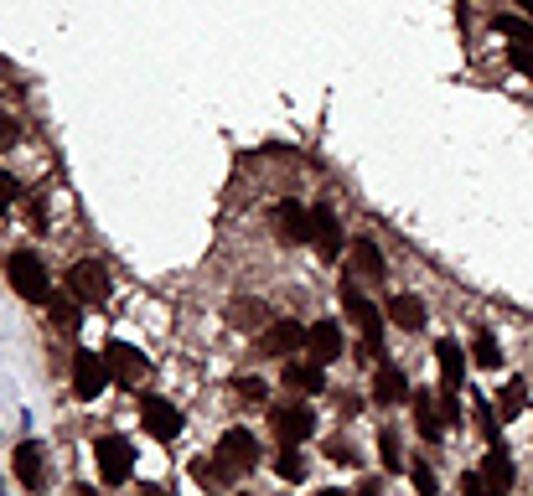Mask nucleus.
I'll use <instances>...</instances> for the list:
<instances>
[{
  "instance_id": "nucleus-1",
  "label": "nucleus",
  "mask_w": 533,
  "mask_h": 496,
  "mask_svg": "<svg viewBox=\"0 0 533 496\" xmlns=\"http://www.w3.org/2000/svg\"><path fill=\"white\" fill-rule=\"evenodd\" d=\"M6 279H11V290H16L21 300H32V305H47V300H52L47 264H42V254H32V248H16V254L6 259Z\"/></svg>"
},
{
  "instance_id": "nucleus-2",
  "label": "nucleus",
  "mask_w": 533,
  "mask_h": 496,
  "mask_svg": "<svg viewBox=\"0 0 533 496\" xmlns=\"http://www.w3.org/2000/svg\"><path fill=\"white\" fill-rule=\"evenodd\" d=\"M94 460H99V476L109 486H125L130 471H135V450L130 440H120V434H104V440H94Z\"/></svg>"
},
{
  "instance_id": "nucleus-3",
  "label": "nucleus",
  "mask_w": 533,
  "mask_h": 496,
  "mask_svg": "<svg viewBox=\"0 0 533 496\" xmlns=\"http://www.w3.org/2000/svg\"><path fill=\"white\" fill-rule=\"evenodd\" d=\"M104 357H109V372H114V383H120V388H135V383L151 378V357L135 352L130 341H109Z\"/></svg>"
},
{
  "instance_id": "nucleus-4",
  "label": "nucleus",
  "mask_w": 533,
  "mask_h": 496,
  "mask_svg": "<svg viewBox=\"0 0 533 496\" xmlns=\"http://www.w3.org/2000/svg\"><path fill=\"white\" fill-rule=\"evenodd\" d=\"M109 383H114V372H109V357H104V352H78V357H73V393H78V398H99Z\"/></svg>"
},
{
  "instance_id": "nucleus-5",
  "label": "nucleus",
  "mask_w": 533,
  "mask_h": 496,
  "mask_svg": "<svg viewBox=\"0 0 533 496\" xmlns=\"http://www.w3.org/2000/svg\"><path fill=\"white\" fill-rule=\"evenodd\" d=\"M342 310H347V321L363 331L368 352H378V341H383V310H378L363 290H342Z\"/></svg>"
},
{
  "instance_id": "nucleus-6",
  "label": "nucleus",
  "mask_w": 533,
  "mask_h": 496,
  "mask_svg": "<svg viewBox=\"0 0 533 496\" xmlns=\"http://www.w3.org/2000/svg\"><path fill=\"white\" fill-rule=\"evenodd\" d=\"M68 290H73L83 305H104V300H109V269L94 264V259H78V264L68 269Z\"/></svg>"
},
{
  "instance_id": "nucleus-7",
  "label": "nucleus",
  "mask_w": 533,
  "mask_h": 496,
  "mask_svg": "<svg viewBox=\"0 0 533 496\" xmlns=\"http://www.w3.org/2000/svg\"><path fill=\"white\" fill-rule=\"evenodd\" d=\"M218 460L228 465L233 476H249L254 465H259V440H254L249 429H228L223 440H218Z\"/></svg>"
},
{
  "instance_id": "nucleus-8",
  "label": "nucleus",
  "mask_w": 533,
  "mask_h": 496,
  "mask_svg": "<svg viewBox=\"0 0 533 496\" xmlns=\"http://www.w3.org/2000/svg\"><path fill=\"white\" fill-rule=\"evenodd\" d=\"M140 424H145V434H156V440H176V434H182V414H176V403L156 398V393L140 398Z\"/></svg>"
},
{
  "instance_id": "nucleus-9",
  "label": "nucleus",
  "mask_w": 533,
  "mask_h": 496,
  "mask_svg": "<svg viewBox=\"0 0 533 496\" xmlns=\"http://www.w3.org/2000/svg\"><path fill=\"white\" fill-rule=\"evenodd\" d=\"M275 434H280V445H306L311 434H316V414L306 409V403H285V409H275Z\"/></svg>"
},
{
  "instance_id": "nucleus-10",
  "label": "nucleus",
  "mask_w": 533,
  "mask_h": 496,
  "mask_svg": "<svg viewBox=\"0 0 533 496\" xmlns=\"http://www.w3.org/2000/svg\"><path fill=\"white\" fill-rule=\"evenodd\" d=\"M306 352L327 367V362H337L342 357V326L337 321H316V326H306Z\"/></svg>"
},
{
  "instance_id": "nucleus-11",
  "label": "nucleus",
  "mask_w": 533,
  "mask_h": 496,
  "mask_svg": "<svg viewBox=\"0 0 533 496\" xmlns=\"http://www.w3.org/2000/svg\"><path fill=\"white\" fill-rule=\"evenodd\" d=\"M311 243H316L327 259L342 254V223H337L332 207H311Z\"/></svg>"
},
{
  "instance_id": "nucleus-12",
  "label": "nucleus",
  "mask_w": 533,
  "mask_h": 496,
  "mask_svg": "<svg viewBox=\"0 0 533 496\" xmlns=\"http://www.w3.org/2000/svg\"><path fill=\"white\" fill-rule=\"evenodd\" d=\"M482 481H487V491H513V481H518V471H513V460H508V450H502V440L487 450V460H482Z\"/></svg>"
},
{
  "instance_id": "nucleus-13",
  "label": "nucleus",
  "mask_w": 533,
  "mask_h": 496,
  "mask_svg": "<svg viewBox=\"0 0 533 496\" xmlns=\"http://www.w3.org/2000/svg\"><path fill=\"white\" fill-rule=\"evenodd\" d=\"M435 362H440V378H446V388H461V378H466V352H461L456 336H440V341H435Z\"/></svg>"
},
{
  "instance_id": "nucleus-14",
  "label": "nucleus",
  "mask_w": 533,
  "mask_h": 496,
  "mask_svg": "<svg viewBox=\"0 0 533 496\" xmlns=\"http://www.w3.org/2000/svg\"><path fill=\"white\" fill-rule=\"evenodd\" d=\"M389 321L399 331H425V300L420 295H389Z\"/></svg>"
},
{
  "instance_id": "nucleus-15",
  "label": "nucleus",
  "mask_w": 533,
  "mask_h": 496,
  "mask_svg": "<svg viewBox=\"0 0 533 496\" xmlns=\"http://www.w3.org/2000/svg\"><path fill=\"white\" fill-rule=\"evenodd\" d=\"M285 388H295V393H321V388H327V372H321L316 357H311V362H290V367H285Z\"/></svg>"
},
{
  "instance_id": "nucleus-16",
  "label": "nucleus",
  "mask_w": 533,
  "mask_h": 496,
  "mask_svg": "<svg viewBox=\"0 0 533 496\" xmlns=\"http://www.w3.org/2000/svg\"><path fill=\"white\" fill-rule=\"evenodd\" d=\"M16 481H21V486H32V491H37V486L47 481V465H42V445H32V440H26V445L16 450Z\"/></svg>"
},
{
  "instance_id": "nucleus-17",
  "label": "nucleus",
  "mask_w": 533,
  "mask_h": 496,
  "mask_svg": "<svg viewBox=\"0 0 533 496\" xmlns=\"http://www.w3.org/2000/svg\"><path fill=\"white\" fill-rule=\"evenodd\" d=\"M280 233H285L290 243H311V207L280 202Z\"/></svg>"
},
{
  "instance_id": "nucleus-18",
  "label": "nucleus",
  "mask_w": 533,
  "mask_h": 496,
  "mask_svg": "<svg viewBox=\"0 0 533 496\" xmlns=\"http://www.w3.org/2000/svg\"><path fill=\"white\" fill-rule=\"evenodd\" d=\"M414 429L425 434V440H440L446 434V419H440V403L430 393H414Z\"/></svg>"
},
{
  "instance_id": "nucleus-19",
  "label": "nucleus",
  "mask_w": 533,
  "mask_h": 496,
  "mask_svg": "<svg viewBox=\"0 0 533 496\" xmlns=\"http://www.w3.org/2000/svg\"><path fill=\"white\" fill-rule=\"evenodd\" d=\"M295 347H306V331L295 321H280V326H270V336H264V352L270 357H290Z\"/></svg>"
},
{
  "instance_id": "nucleus-20",
  "label": "nucleus",
  "mask_w": 533,
  "mask_h": 496,
  "mask_svg": "<svg viewBox=\"0 0 533 496\" xmlns=\"http://www.w3.org/2000/svg\"><path fill=\"white\" fill-rule=\"evenodd\" d=\"M347 254H352V269L368 274V279H383V274H389V264H383V254H378V243H368V238H358V243L347 248Z\"/></svg>"
},
{
  "instance_id": "nucleus-21",
  "label": "nucleus",
  "mask_w": 533,
  "mask_h": 496,
  "mask_svg": "<svg viewBox=\"0 0 533 496\" xmlns=\"http://www.w3.org/2000/svg\"><path fill=\"white\" fill-rule=\"evenodd\" d=\"M373 393H378V403H404V398H409V383H404V372L383 362V367H378V378H373Z\"/></svg>"
},
{
  "instance_id": "nucleus-22",
  "label": "nucleus",
  "mask_w": 533,
  "mask_h": 496,
  "mask_svg": "<svg viewBox=\"0 0 533 496\" xmlns=\"http://www.w3.org/2000/svg\"><path fill=\"white\" fill-rule=\"evenodd\" d=\"M275 476H280V481H306V455H301V445H280Z\"/></svg>"
},
{
  "instance_id": "nucleus-23",
  "label": "nucleus",
  "mask_w": 533,
  "mask_h": 496,
  "mask_svg": "<svg viewBox=\"0 0 533 496\" xmlns=\"http://www.w3.org/2000/svg\"><path fill=\"white\" fill-rule=\"evenodd\" d=\"M492 26H497L508 42H523V47H533V16H513V11H502Z\"/></svg>"
},
{
  "instance_id": "nucleus-24",
  "label": "nucleus",
  "mask_w": 533,
  "mask_h": 496,
  "mask_svg": "<svg viewBox=\"0 0 533 496\" xmlns=\"http://www.w3.org/2000/svg\"><path fill=\"white\" fill-rule=\"evenodd\" d=\"M471 357H477V367H502V347H497V336L492 331H477V336H471Z\"/></svg>"
},
{
  "instance_id": "nucleus-25",
  "label": "nucleus",
  "mask_w": 533,
  "mask_h": 496,
  "mask_svg": "<svg viewBox=\"0 0 533 496\" xmlns=\"http://www.w3.org/2000/svg\"><path fill=\"white\" fill-rule=\"evenodd\" d=\"M47 305H52V321L63 326V331H73V326H78V305H83V300H78L73 290H68V295H52Z\"/></svg>"
},
{
  "instance_id": "nucleus-26",
  "label": "nucleus",
  "mask_w": 533,
  "mask_h": 496,
  "mask_svg": "<svg viewBox=\"0 0 533 496\" xmlns=\"http://www.w3.org/2000/svg\"><path fill=\"white\" fill-rule=\"evenodd\" d=\"M523 403H528V388H523L518 378L497 393V409H502V419H518V414H523Z\"/></svg>"
},
{
  "instance_id": "nucleus-27",
  "label": "nucleus",
  "mask_w": 533,
  "mask_h": 496,
  "mask_svg": "<svg viewBox=\"0 0 533 496\" xmlns=\"http://www.w3.org/2000/svg\"><path fill=\"white\" fill-rule=\"evenodd\" d=\"M197 481H202V486H228L233 471H228L223 460H202V465H197Z\"/></svg>"
},
{
  "instance_id": "nucleus-28",
  "label": "nucleus",
  "mask_w": 533,
  "mask_h": 496,
  "mask_svg": "<svg viewBox=\"0 0 533 496\" xmlns=\"http://www.w3.org/2000/svg\"><path fill=\"white\" fill-rule=\"evenodd\" d=\"M477 424H482V434H487V445L502 440V414H492L487 403H477Z\"/></svg>"
},
{
  "instance_id": "nucleus-29",
  "label": "nucleus",
  "mask_w": 533,
  "mask_h": 496,
  "mask_svg": "<svg viewBox=\"0 0 533 496\" xmlns=\"http://www.w3.org/2000/svg\"><path fill=\"white\" fill-rule=\"evenodd\" d=\"M508 62L523 73V78H533V47H523V42H508Z\"/></svg>"
},
{
  "instance_id": "nucleus-30",
  "label": "nucleus",
  "mask_w": 533,
  "mask_h": 496,
  "mask_svg": "<svg viewBox=\"0 0 533 496\" xmlns=\"http://www.w3.org/2000/svg\"><path fill=\"white\" fill-rule=\"evenodd\" d=\"M378 455H383V471H399V440L394 434H378Z\"/></svg>"
},
{
  "instance_id": "nucleus-31",
  "label": "nucleus",
  "mask_w": 533,
  "mask_h": 496,
  "mask_svg": "<svg viewBox=\"0 0 533 496\" xmlns=\"http://www.w3.org/2000/svg\"><path fill=\"white\" fill-rule=\"evenodd\" d=\"M11 202H16V176H11V171H0V217L11 212Z\"/></svg>"
},
{
  "instance_id": "nucleus-32",
  "label": "nucleus",
  "mask_w": 533,
  "mask_h": 496,
  "mask_svg": "<svg viewBox=\"0 0 533 496\" xmlns=\"http://www.w3.org/2000/svg\"><path fill=\"white\" fill-rule=\"evenodd\" d=\"M414 486H420V491L430 496V491H435L440 481H435V471H425V465H414Z\"/></svg>"
},
{
  "instance_id": "nucleus-33",
  "label": "nucleus",
  "mask_w": 533,
  "mask_h": 496,
  "mask_svg": "<svg viewBox=\"0 0 533 496\" xmlns=\"http://www.w3.org/2000/svg\"><path fill=\"white\" fill-rule=\"evenodd\" d=\"M461 491H466V496H477V491H487L482 471H466V476H461Z\"/></svg>"
},
{
  "instance_id": "nucleus-34",
  "label": "nucleus",
  "mask_w": 533,
  "mask_h": 496,
  "mask_svg": "<svg viewBox=\"0 0 533 496\" xmlns=\"http://www.w3.org/2000/svg\"><path fill=\"white\" fill-rule=\"evenodd\" d=\"M16 140V124H11V114H0V150H6Z\"/></svg>"
},
{
  "instance_id": "nucleus-35",
  "label": "nucleus",
  "mask_w": 533,
  "mask_h": 496,
  "mask_svg": "<svg viewBox=\"0 0 533 496\" xmlns=\"http://www.w3.org/2000/svg\"><path fill=\"white\" fill-rule=\"evenodd\" d=\"M239 393H244V398H264V383H259V378H244Z\"/></svg>"
},
{
  "instance_id": "nucleus-36",
  "label": "nucleus",
  "mask_w": 533,
  "mask_h": 496,
  "mask_svg": "<svg viewBox=\"0 0 533 496\" xmlns=\"http://www.w3.org/2000/svg\"><path fill=\"white\" fill-rule=\"evenodd\" d=\"M327 455H332V460H337V465H347V460H352V445H342V440H337V445H332V450H327Z\"/></svg>"
},
{
  "instance_id": "nucleus-37",
  "label": "nucleus",
  "mask_w": 533,
  "mask_h": 496,
  "mask_svg": "<svg viewBox=\"0 0 533 496\" xmlns=\"http://www.w3.org/2000/svg\"><path fill=\"white\" fill-rule=\"evenodd\" d=\"M518 11H523V16H533V0H518Z\"/></svg>"
}]
</instances>
